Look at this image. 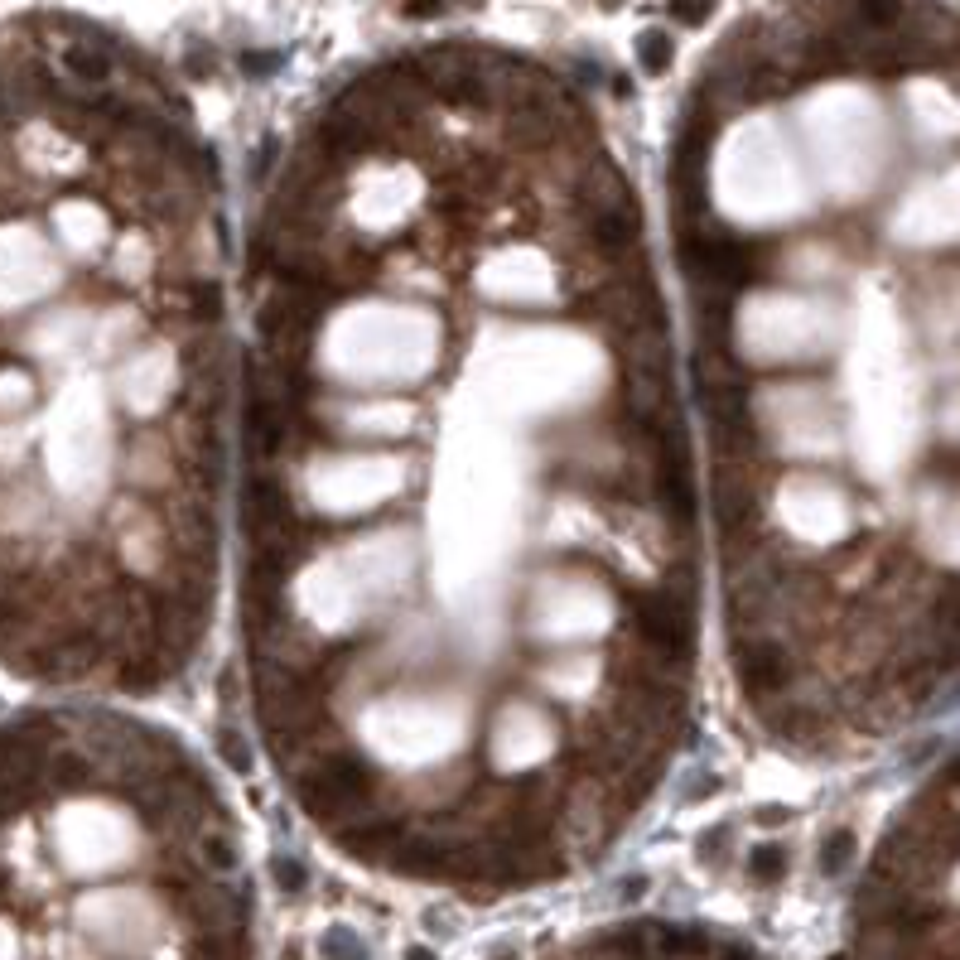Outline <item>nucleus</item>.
<instances>
[{
	"mask_svg": "<svg viewBox=\"0 0 960 960\" xmlns=\"http://www.w3.org/2000/svg\"><path fill=\"white\" fill-rule=\"evenodd\" d=\"M237 63H242V73H247V78H271L285 58H280V54H242Z\"/></svg>",
	"mask_w": 960,
	"mask_h": 960,
	"instance_id": "f3484780",
	"label": "nucleus"
},
{
	"mask_svg": "<svg viewBox=\"0 0 960 960\" xmlns=\"http://www.w3.org/2000/svg\"><path fill=\"white\" fill-rule=\"evenodd\" d=\"M748 874L758 878V883H777V878L787 874V859H782L777 845H758V850L748 854Z\"/></svg>",
	"mask_w": 960,
	"mask_h": 960,
	"instance_id": "f8f14e48",
	"label": "nucleus"
},
{
	"mask_svg": "<svg viewBox=\"0 0 960 960\" xmlns=\"http://www.w3.org/2000/svg\"><path fill=\"white\" fill-rule=\"evenodd\" d=\"M406 960H435V956H430L425 946H415V951H411V956H406Z\"/></svg>",
	"mask_w": 960,
	"mask_h": 960,
	"instance_id": "a878e982",
	"label": "nucleus"
},
{
	"mask_svg": "<svg viewBox=\"0 0 960 960\" xmlns=\"http://www.w3.org/2000/svg\"><path fill=\"white\" fill-rule=\"evenodd\" d=\"M439 10H444V0H411V5H406L411 20H430V15H439Z\"/></svg>",
	"mask_w": 960,
	"mask_h": 960,
	"instance_id": "aec40b11",
	"label": "nucleus"
},
{
	"mask_svg": "<svg viewBox=\"0 0 960 960\" xmlns=\"http://www.w3.org/2000/svg\"><path fill=\"white\" fill-rule=\"evenodd\" d=\"M189 304H193V319L213 324V319L222 314V290L213 285V280H193V285H189Z\"/></svg>",
	"mask_w": 960,
	"mask_h": 960,
	"instance_id": "ddd939ff",
	"label": "nucleus"
},
{
	"mask_svg": "<svg viewBox=\"0 0 960 960\" xmlns=\"http://www.w3.org/2000/svg\"><path fill=\"white\" fill-rule=\"evenodd\" d=\"M850 859H854V830H830L821 845V869L835 878L850 869Z\"/></svg>",
	"mask_w": 960,
	"mask_h": 960,
	"instance_id": "9b49d317",
	"label": "nucleus"
},
{
	"mask_svg": "<svg viewBox=\"0 0 960 960\" xmlns=\"http://www.w3.org/2000/svg\"><path fill=\"white\" fill-rule=\"evenodd\" d=\"M193 864L208 874H232L237 869V845L222 830H198L193 835Z\"/></svg>",
	"mask_w": 960,
	"mask_h": 960,
	"instance_id": "1a4fd4ad",
	"label": "nucleus"
},
{
	"mask_svg": "<svg viewBox=\"0 0 960 960\" xmlns=\"http://www.w3.org/2000/svg\"><path fill=\"white\" fill-rule=\"evenodd\" d=\"M271 874H275V883H280L285 893H304V883H309V874H304L300 859H275Z\"/></svg>",
	"mask_w": 960,
	"mask_h": 960,
	"instance_id": "2eb2a0df",
	"label": "nucleus"
},
{
	"mask_svg": "<svg viewBox=\"0 0 960 960\" xmlns=\"http://www.w3.org/2000/svg\"><path fill=\"white\" fill-rule=\"evenodd\" d=\"M647 951H657V960H705L714 951V941L695 927H647Z\"/></svg>",
	"mask_w": 960,
	"mask_h": 960,
	"instance_id": "423d86ee",
	"label": "nucleus"
},
{
	"mask_svg": "<svg viewBox=\"0 0 960 960\" xmlns=\"http://www.w3.org/2000/svg\"><path fill=\"white\" fill-rule=\"evenodd\" d=\"M671 58H676L671 34H661V29H642V34H637V63H642V73L661 78V73L671 68Z\"/></svg>",
	"mask_w": 960,
	"mask_h": 960,
	"instance_id": "9d476101",
	"label": "nucleus"
},
{
	"mask_svg": "<svg viewBox=\"0 0 960 960\" xmlns=\"http://www.w3.org/2000/svg\"><path fill=\"white\" fill-rule=\"evenodd\" d=\"M758 821H763V825H782V821H787V816H782L777 806H763V811H758Z\"/></svg>",
	"mask_w": 960,
	"mask_h": 960,
	"instance_id": "5701e85b",
	"label": "nucleus"
},
{
	"mask_svg": "<svg viewBox=\"0 0 960 960\" xmlns=\"http://www.w3.org/2000/svg\"><path fill=\"white\" fill-rule=\"evenodd\" d=\"M275 155H280V145H275V136H266V140H261V145H256V165H251V179H256V184H261V179L271 174V160H275Z\"/></svg>",
	"mask_w": 960,
	"mask_h": 960,
	"instance_id": "a211bd4d",
	"label": "nucleus"
},
{
	"mask_svg": "<svg viewBox=\"0 0 960 960\" xmlns=\"http://www.w3.org/2000/svg\"><path fill=\"white\" fill-rule=\"evenodd\" d=\"M333 840L343 845L348 854L377 864L382 854H391L401 840H406V825L401 821H386V816H372V821H353V825H333Z\"/></svg>",
	"mask_w": 960,
	"mask_h": 960,
	"instance_id": "20e7f679",
	"label": "nucleus"
},
{
	"mask_svg": "<svg viewBox=\"0 0 960 960\" xmlns=\"http://www.w3.org/2000/svg\"><path fill=\"white\" fill-rule=\"evenodd\" d=\"M435 92L449 102V107L459 111H488L497 102L493 97V83L483 78V73H473V68H459V73H449V78H439Z\"/></svg>",
	"mask_w": 960,
	"mask_h": 960,
	"instance_id": "6e6552de",
	"label": "nucleus"
},
{
	"mask_svg": "<svg viewBox=\"0 0 960 960\" xmlns=\"http://www.w3.org/2000/svg\"><path fill=\"white\" fill-rule=\"evenodd\" d=\"M575 73L584 83H599V63H575Z\"/></svg>",
	"mask_w": 960,
	"mask_h": 960,
	"instance_id": "4be33fe9",
	"label": "nucleus"
},
{
	"mask_svg": "<svg viewBox=\"0 0 960 960\" xmlns=\"http://www.w3.org/2000/svg\"><path fill=\"white\" fill-rule=\"evenodd\" d=\"M58 58H63V73L83 87H102L111 78V49L92 34V29H83L73 44H63V54Z\"/></svg>",
	"mask_w": 960,
	"mask_h": 960,
	"instance_id": "39448f33",
	"label": "nucleus"
},
{
	"mask_svg": "<svg viewBox=\"0 0 960 960\" xmlns=\"http://www.w3.org/2000/svg\"><path fill=\"white\" fill-rule=\"evenodd\" d=\"M44 777H49V787H54V792L102 787V772H97V763L87 758L83 748H63V753H54V758H49V768H44Z\"/></svg>",
	"mask_w": 960,
	"mask_h": 960,
	"instance_id": "0eeeda50",
	"label": "nucleus"
},
{
	"mask_svg": "<svg viewBox=\"0 0 960 960\" xmlns=\"http://www.w3.org/2000/svg\"><path fill=\"white\" fill-rule=\"evenodd\" d=\"M734 657H739V681L753 700H772L792 686L796 666L777 637H734Z\"/></svg>",
	"mask_w": 960,
	"mask_h": 960,
	"instance_id": "f03ea898",
	"label": "nucleus"
},
{
	"mask_svg": "<svg viewBox=\"0 0 960 960\" xmlns=\"http://www.w3.org/2000/svg\"><path fill=\"white\" fill-rule=\"evenodd\" d=\"M213 63H218L213 49H189V58H184V68H189L193 78H208V73H213Z\"/></svg>",
	"mask_w": 960,
	"mask_h": 960,
	"instance_id": "6ab92c4d",
	"label": "nucleus"
},
{
	"mask_svg": "<svg viewBox=\"0 0 960 960\" xmlns=\"http://www.w3.org/2000/svg\"><path fill=\"white\" fill-rule=\"evenodd\" d=\"M222 758H227V768L251 772V748H247V739H242L237 729H222Z\"/></svg>",
	"mask_w": 960,
	"mask_h": 960,
	"instance_id": "4468645a",
	"label": "nucleus"
},
{
	"mask_svg": "<svg viewBox=\"0 0 960 960\" xmlns=\"http://www.w3.org/2000/svg\"><path fill=\"white\" fill-rule=\"evenodd\" d=\"M314 777L329 787L348 811H367L372 806V796H377V772L367 768V758H357V753H348V748H319V758H314Z\"/></svg>",
	"mask_w": 960,
	"mask_h": 960,
	"instance_id": "7ed1b4c3",
	"label": "nucleus"
},
{
	"mask_svg": "<svg viewBox=\"0 0 960 960\" xmlns=\"http://www.w3.org/2000/svg\"><path fill=\"white\" fill-rule=\"evenodd\" d=\"M319 314H324V309H314V304L300 300V295L275 290L271 300L261 304V314H256L261 343L271 348V357H295V362H304V343H309V333L319 329Z\"/></svg>",
	"mask_w": 960,
	"mask_h": 960,
	"instance_id": "f257e3e1",
	"label": "nucleus"
},
{
	"mask_svg": "<svg viewBox=\"0 0 960 960\" xmlns=\"http://www.w3.org/2000/svg\"><path fill=\"white\" fill-rule=\"evenodd\" d=\"M604 5H618V0H604Z\"/></svg>",
	"mask_w": 960,
	"mask_h": 960,
	"instance_id": "bb28decb",
	"label": "nucleus"
},
{
	"mask_svg": "<svg viewBox=\"0 0 960 960\" xmlns=\"http://www.w3.org/2000/svg\"><path fill=\"white\" fill-rule=\"evenodd\" d=\"M642 888H647L642 878H628V883H623V898H642Z\"/></svg>",
	"mask_w": 960,
	"mask_h": 960,
	"instance_id": "b1692460",
	"label": "nucleus"
},
{
	"mask_svg": "<svg viewBox=\"0 0 960 960\" xmlns=\"http://www.w3.org/2000/svg\"><path fill=\"white\" fill-rule=\"evenodd\" d=\"M613 97H623V102L632 97V83H628V78H613Z\"/></svg>",
	"mask_w": 960,
	"mask_h": 960,
	"instance_id": "393cba45",
	"label": "nucleus"
},
{
	"mask_svg": "<svg viewBox=\"0 0 960 960\" xmlns=\"http://www.w3.org/2000/svg\"><path fill=\"white\" fill-rule=\"evenodd\" d=\"M714 792H719V782H714V777H705V782H695V787L686 792V801H705V796H714Z\"/></svg>",
	"mask_w": 960,
	"mask_h": 960,
	"instance_id": "412c9836",
	"label": "nucleus"
},
{
	"mask_svg": "<svg viewBox=\"0 0 960 960\" xmlns=\"http://www.w3.org/2000/svg\"><path fill=\"white\" fill-rule=\"evenodd\" d=\"M714 10V0H671V20L681 25H705Z\"/></svg>",
	"mask_w": 960,
	"mask_h": 960,
	"instance_id": "dca6fc26",
	"label": "nucleus"
}]
</instances>
